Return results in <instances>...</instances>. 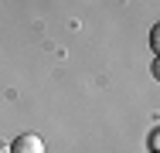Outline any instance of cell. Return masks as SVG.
<instances>
[{"label": "cell", "mask_w": 160, "mask_h": 153, "mask_svg": "<svg viewBox=\"0 0 160 153\" xmlns=\"http://www.w3.org/2000/svg\"><path fill=\"white\" fill-rule=\"evenodd\" d=\"M0 153H10V146H0Z\"/></svg>", "instance_id": "cell-2"}, {"label": "cell", "mask_w": 160, "mask_h": 153, "mask_svg": "<svg viewBox=\"0 0 160 153\" xmlns=\"http://www.w3.org/2000/svg\"><path fill=\"white\" fill-rule=\"evenodd\" d=\"M10 153H44V140L38 133H21L10 143Z\"/></svg>", "instance_id": "cell-1"}]
</instances>
